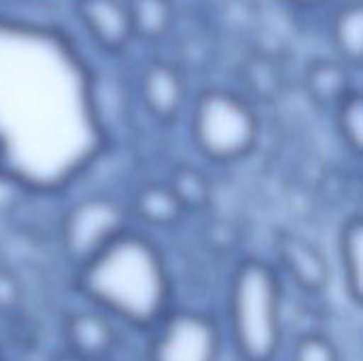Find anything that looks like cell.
Masks as SVG:
<instances>
[{
  "mask_svg": "<svg viewBox=\"0 0 363 361\" xmlns=\"http://www.w3.org/2000/svg\"><path fill=\"white\" fill-rule=\"evenodd\" d=\"M77 15L91 38L106 51H121L132 34L125 0H79Z\"/></svg>",
  "mask_w": 363,
  "mask_h": 361,
  "instance_id": "obj_10",
  "label": "cell"
},
{
  "mask_svg": "<svg viewBox=\"0 0 363 361\" xmlns=\"http://www.w3.org/2000/svg\"><path fill=\"white\" fill-rule=\"evenodd\" d=\"M289 361H340V353L330 338L321 334H306L296 340Z\"/></svg>",
  "mask_w": 363,
  "mask_h": 361,
  "instance_id": "obj_18",
  "label": "cell"
},
{
  "mask_svg": "<svg viewBox=\"0 0 363 361\" xmlns=\"http://www.w3.org/2000/svg\"><path fill=\"white\" fill-rule=\"evenodd\" d=\"M228 321L242 361H274L283 345V283L264 260H245L232 274Z\"/></svg>",
  "mask_w": 363,
  "mask_h": 361,
  "instance_id": "obj_3",
  "label": "cell"
},
{
  "mask_svg": "<svg viewBox=\"0 0 363 361\" xmlns=\"http://www.w3.org/2000/svg\"><path fill=\"white\" fill-rule=\"evenodd\" d=\"M334 111L342 143L351 149V153L359 155L363 149V100L359 89L355 87Z\"/></svg>",
  "mask_w": 363,
  "mask_h": 361,
  "instance_id": "obj_16",
  "label": "cell"
},
{
  "mask_svg": "<svg viewBox=\"0 0 363 361\" xmlns=\"http://www.w3.org/2000/svg\"><path fill=\"white\" fill-rule=\"evenodd\" d=\"M189 132L206 160L228 164L255 149L259 119L242 96L228 89H206L191 109Z\"/></svg>",
  "mask_w": 363,
  "mask_h": 361,
  "instance_id": "obj_4",
  "label": "cell"
},
{
  "mask_svg": "<svg viewBox=\"0 0 363 361\" xmlns=\"http://www.w3.org/2000/svg\"><path fill=\"white\" fill-rule=\"evenodd\" d=\"M334 45L347 66H359L363 55V9L359 2H347L334 17Z\"/></svg>",
  "mask_w": 363,
  "mask_h": 361,
  "instance_id": "obj_15",
  "label": "cell"
},
{
  "mask_svg": "<svg viewBox=\"0 0 363 361\" xmlns=\"http://www.w3.org/2000/svg\"><path fill=\"white\" fill-rule=\"evenodd\" d=\"M306 89L317 104L336 109L355 87L351 85L349 68L345 64L319 60L311 64L306 72Z\"/></svg>",
  "mask_w": 363,
  "mask_h": 361,
  "instance_id": "obj_13",
  "label": "cell"
},
{
  "mask_svg": "<svg viewBox=\"0 0 363 361\" xmlns=\"http://www.w3.org/2000/svg\"><path fill=\"white\" fill-rule=\"evenodd\" d=\"M149 361H219L221 330L200 311H170L153 330Z\"/></svg>",
  "mask_w": 363,
  "mask_h": 361,
  "instance_id": "obj_6",
  "label": "cell"
},
{
  "mask_svg": "<svg viewBox=\"0 0 363 361\" xmlns=\"http://www.w3.org/2000/svg\"><path fill=\"white\" fill-rule=\"evenodd\" d=\"M130 209L111 196H87L74 202L62 223L60 243L66 260L79 270L111 243L130 232Z\"/></svg>",
  "mask_w": 363,
  "mask_h": 361,
  "instance_id": "obj_5",
  "label": "cell"
},
{
  "mask_svg": "<svg viewBox=\"0 0 363 361\" xmlns=\"http://www.w3.org/2000/svg\"><path fill=\"white\" fill-rule=\"evenodd\" d=\"M294 2H302V4H311V2H317V0H294Z\"/></svg>",
  "mask_w": 363,
  "mask_h": 361,
  "instance_id": "obj_21",
  "label": "cell"
},
{
  "mask_svg": "<svg viewBox=\"0 0 363 361\" xmlns=\"http://www.w3.org/2000/svg\"><path fill=\"white\" fill-rule=\"evenodd\" d=\"M53 361H85V360H77V357H70V355H66V353H64V355L55 357Z\"/></svg>",
  "mask_w": 363,
  "mask_h": 361,
  "instance_id": "obj_20",
  "label": "cell"
},
{
  "mask_svg": "<svg viewBox=\"0 0 363 361\" xmlns=\"http://www.w3.org/2000/svg\"><path fill=\"white\" fill-rule=\"evenodd\" d=\"M125 9L130 15L132 34L147 40L162 38L174 19L170 0H125Z\"/></svg>",
  "mask_w": 363,
  "mask_h": 361,
  "instance_id": "obj_14",
  "label": "cell"
},
{
  "mask_svg": "<svg viewBox=\"0 0 363 361\" xmlns=\"http://www.w3.org/2000/svg\"><path fill=\"white\" fill-rule=\"evenodd\" d=\"M338 260L342 268V281L353 304H362L363 298V221L362 217H349L338 234Z\"/></svg>",
  "mask_w": 363,
  "mask_h": 361,
  "instance_id": "obj_12",
  "label": "cell"
},
{
  "mask_svg": "<svg viewBox=\"0 0 363 361\" xmlns=\"http://www.w3.org/2000/svg\"><path fill=\"white\" fill-rule=\"evenodd\" d=\"M23 287L17 274L6 268H0V315L6 317L21 306Z\"/></svg>",
  "mask_w": 363,
  "mask_h": 361,
  "instance_id": "obj_19",
  "label": "cell"
},
{
  "mask_svg": "<svg viewBox=\"0 0 363 361\" xmlns=\"http://www.w3.org/2000/svg\"><path fill=\"white\" fill-rule=\"evenodd\" d=\"M130 217L143 221L149 228H174L183 221L187 211L174 196V191L168 187V183H149L143 185L132 200Z\"/></svg>",
  "mask_w": 363,
  "mask_h": 361,
  "instance_id": "obj_11",
  "label": "cell"
},
{
  "mask_svg": "<svg viewBox=\"0 0 363 361\" xmlns=\"http://www.w3.org/2000/svg\"><path fill=\"white\" fill-rule=\"evenodd\" d=\"M66 355L85 361H108L117 349V330L98 309H81L64 321Z\"/></svg>",
  "mask_w": 363,
  "mask_h": 361,
  "instance_id": "obj_7",
  "label": "cell"
},
{
  "mask_svg": "<svg viewBox=\"0 0 363 361\" xmlns=\"http://www.w3.org/2000/svg\"><path fill=\"white\" fill-rule=\"evenodd\" d=\"M104 147L94 77L47 26L0 17V174L49 194Z\"/></svg>",
  "mask_w": 363,
  "mask_h": 361,
  "instance_id": "obj_1",
  "label": "cell"
},
{
  "mask_svg": "<svg viewBox=\"0 0 363 361\" xmlns=\"http://www.w3.org/2000/svg\"><path fill=\"white\" fill-rule=\"evenodd\" d=\"M140 98L145 109L157 121H172L185 104V81L181 72L168 62H151L140 74Z\"/></svg>",
  "mask_w": 363,
  "mask_h": 361,
  "instance_id": "obj_9",
  "label": "cell"
},
{
  "mask_svg": "<svg viewBox=\"0 0 363 361\" xmlns=\"http://www.w3.org/2000/svg\"><path fill=\"white\" fill-rule=\"evenodd\" d=\"M168 187L174 191V196L179 198V202L183 204L187 213L204 209L211 198V185L206 177L200 170L189 168V166L177 168L172 179L168 181Z\"/></svg>",
  "mask_w": 363,
  "mask_h": 361,
  "instance_id": "obj_17",
  "label": "cell"
},
{
  "mask_svg": "<svg viewBox=\"0 0 363 361\" xmlns=\"http://www.w3.org/2000/svg\"><path fill=\"white\" fill-rule=\"evenodd\" d=\"M0 361H2V357H0Z\"/></svg>",
  "mask_w": 363,
  "mask_h": 361,
  "instance_id": "obj_22",
  "label": "cell"
},
{
  "mask_svg": "<svg viewBox=\"0 0 363 361\" xmlns=\"http://www.w3.org/2000/svg\"><path fill=\"white\" fill-rule=\"evenodd\" d=\"M79 289L94 309L134 330L151 332L170 313L172 283L164 253L134 230L79 268Z\"/></svg>",
  "mask_w": 363,
  "mask_h": 361,
  "instance_id": "obj_2",
  "label": "cell"
},
{
  "mask_svg": "<svg viewBox=\"0 0 363 361\" xmlns=\"http://www.w3.org/2000/svg\"><path fill=\"white\" fill-rule=\"evenodd\" d=\"M277 255L287 277L306 294H321L330 283V264L323 251L304 236L281 234Z\"/></svg>",
  "mask_w": 363,
  "mask_h": 361,
  "instance_id": "obj_8",
  "label": "cell"
}]
</instances>
